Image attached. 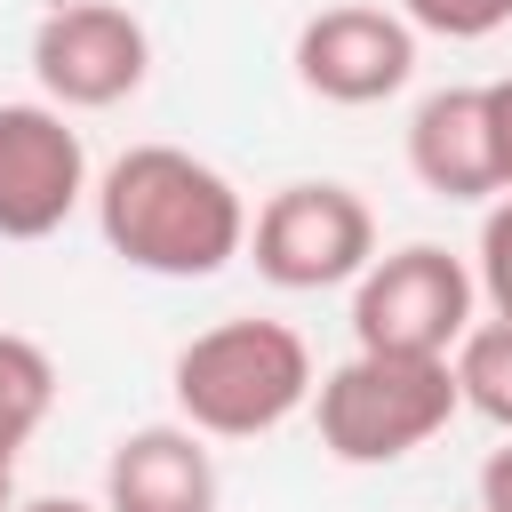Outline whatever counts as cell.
Segmentation results:
<instances>
[{
    "label": "cell",
    "mask_w": 512,
    "mask_h": 512,
    "mask_svg": "<svg viewBox=\"0 0 512 512\" xmlns=\"http://www.w3.org/2000/svg\"><path fill=\"white\" fill-rule=\"evenodd\" d=\"M88 192L80 128L56 104H0V240H48Z\"/></svg>",
    "instance_id": "obj_7"
},
{
    "label": "cell",
    "mask_w": 512,
    "mask_h": 512,
    "mask_svg": "<svg viewBox=\"0 0 512 512\" xmlns=\"http://www.w3.org/2000/svg\"><path fill=\"white\" fill-rule=\"evenodd\" d=\"M400 16L440 40H488L512 24V0H400Z\"/></svg>",
    "instance_id": "obj_14"
},
{
    "label": "cell",
    "mask_w": 512,
    "mask_h": 512,
    "mask_svg": "<svg viewBox=\"0 0 512 512\" xmlns=\"http://www.w3.org/2000/svg\"><path fill=\"white\" fill-rule=\"evenodd\" d=\"M448 368H456V400L480 408L496 432H512V320H472Z\"/></svg>",
    "instance_id": "obj_11"
},
{
    "label": "cell",
    "mask_w": 512,
    "mask_h": 512,
    "mask_svg": "<svg viewBox=\"0 0 512 512\" xmlns=\"http://www.w3.org/2000/svg\"><path fill=\"white\" fill-rule=\"evenodd\" d=\"M104 512H216V456L192 424H136L104 456Z\"/></svg>",
    "instance_id": "obj_9"
},
{
    "label": "cell",
    "mask_w": 512,
    "mask_h": 512,
    "mask_svg": "<svg viewBox=\"0 0 512 512\" xmlns=\"http://www.w3.org/2000/svg\"><path fill=\"white\" fill-rule=\"evenodd\" d=\"M472 264L408 240L392 256H368V272L352 280V336L360 352H416V360H448L456 336L472 328Z\"/></svg>",
    "instance_id": "obj_4"
},
{
    "label": "cell",
    "mask_w": 512,
    "mask_h": 512,
    "mask_svg": "<svg viewBox=\"0 0 512 512\" xmlns=\"http://www.w3.org/2000/svg\"><path fill=\"white\" fill-rule=\"evenodd\" d=\"M456 408H464L456 400V368L448 360H416V352H352L344 368H328L312 384L320 448L336 464H400L432 432H448Z\"/></svg>",
    "instance_id": "obj_3"
},
{
    "label": "cell",
    "mask_w": 512,
    "mask_h": 512,
    "mask_svg": "<svg viewBox=\"0 0 512 512\" xmlns=\"http://www.w3.org/2000/svg\"><path fill=\"white\" fill-rule=\"evenodd\" d=\"M32 72H40V88H48L56 112H104V104H128L144 88L152 40L112 0H64L32 32Z\"/></svg>",
    "instance_id": "obj_6"
},
{
    "label": "cell",
    "mask_w": 512,
    "mask_h": 512,
    "mask_svg": "<svg viewBox=\"0 0 512 512\" xmlns=\"http://www.w3.org/2000/svg\"><path fill=\"white\" fill-rule=\"evenodd\" d=\"M408 72H416V24L392 8L344 0L296 32V80L328 104H384L408 88Z\"/></svg>",
    "instance_id": "obj_8"
},
{
    "label": "cell",
    "mask_w": 512,
    "mask_h": 512,
    "mask_svg": "<svg viewBox=\"0 0 512 512\" xmlns=\"http://www.w3.org/2000/svg\"><path fill=\"white\" fill-rule=\"evenodd\" d=\"M48 408H56V360H48L32 336L0 328V448L16 456V448L48 424Z\"/></svg>",
    "instance_id": "obj_12"
},
{
    "label": "cell",
    "mask_w": 512,
    "mask_h": 512,
    "mask_svg": "<svg viewBox=\"0 0 512 512\" xmlns=\"http://www.w3.org/2000/svg\"><path fill=\"white\" fill-rule=\"evenodd\" d=\"M488 152H496V192H512V80H488Z\"/></svg>",
    "instance_id": "obj_15"
},
{
    "label": "cell",
    "mask_w": 512,
    "mask_h": 512,
    "mask_svg": "<svg viewBox=\"0 0 512 512\" xmlns=\"http://www.w3.org/2000/svg\"><path fill=\"white\" fill-rule=\"evenodd\" d=\"M368 256H376V216L352 184H280L248 224V264L288 296L360 280Z\"/></svg>",
    "instance_id": "obj_5"
},
{
    "label": "cell",
    "mask_w": 512,
    "mask_h": 512,
    "mask_svg": "<svg viewBox=\"0 0 512 512\" xmlns=\"http://www.w3.org/2000/svg\"><path fill=\"white\" fill-rule=\"evenodd\" d=\"M104 248L160 280H208L248 248V208L224 168L192 160L184 144H128L96 184Z\"/></svg>",
    "instance_id": "obj_1"
},
{
    "label": "cell",
    "mask_w": 512,
    "mask_h": 512,
    "mask_svg": "<svg viewBox=\"0 0 512 512\" xmlns=\"http://www.w3.org/2000/svg\"><path fill=\"white\" fill-rule=\"evenodd\" d=\"M480 512H512V440L480 464Z\"/></svg>",
    "instance_id": "obj_16"
},
{
    "label": "cell",
    "mask_w": 512,
    "mask_h": 512,
    "mask_svg": "<svg viewBox=\"0 0 512 512\" xmlns=\"http://www.w3.org/2000/svg\"><path fill=\"white\" fill-rule=\"evenodd\" d=\"M16 512H104V504H88V496H32V504H16Z\"/></svg>",
    "instance_id": "obj_17"
},
{
    "label": "cell",
    "mask_w": 512,
    "mask_h": 512,
    "mask_svg": "<svg viewBox=\"0 0 512 512\" xmlns=\"http://www.w3.org/2000/svg\"><path fill=\"white\" fill-rule=\"evenodd\" d=\"M472 288L488 296V312H496V320H512V192H496V208H488V224H480Z\"/></svg>",
    "instance_id": "obj_13"
},
{
    "label": "cell",
    "mask_w": 512,
    "mask_h": 512,
    "mask_svg": "<svg viewBox=\"0 0 512 512\" xmlns=\"http://www.w3.org/2000/svg\"><path fill=\"white\" fill-rule=\"evenodd\" d=\"M168 384L200 440H256L312 400V352L288 320H216L176 352Z\"/></svg>",
    "instance_id": "obj_2"
},
{
    "label": "cell",
    "mask_w": 512,
    "mask_h": 512,
    "mask_svg": "<svg viewBox=\"0 0 512 512\" xmlns=\"http://www.w3.org/2000/svg\"><path fill=\"white\" fill-rule=\"evenodd\" d=\"M408 168L440 200H488L496 152H488V96L480 88H432L408 120Z\"/></svg>",
    "instance_id": "obj_10"
},
{
    "label": "cell",
    "mask_w": 512,
    "mask_h": 512,
    "mask_svg": "<svg viewBox=\"0 0 512 512\" xmlns=\"http://www.w3.org/2000/svg\"><path fill=\"white\" fill-rule=\"evenodd\" d=\"M0 512H16V456L0 448Z\"/></svg>",
    "instance_id": "obj_18"
}]
</instances>
